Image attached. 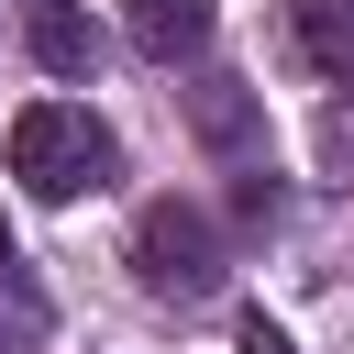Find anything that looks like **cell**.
<instances>
[{
	"label": "cell",
	"mask_w": 354,
	"mask_h": 354,
	"mask_svg": "<svg viewBox=\"0 0 354 354\" xmlns=\"http://www.w3.org/2000/svg\"><path fill=\"white\" fill-rule=\"evenodd\" d=\"M199 133H210V144H243V133H254V111H243V88H232V77H210V88H199Z\"/></svg>",
	"instance_id": "cell-6"
},
{
	"label": "cell",
	"mask_w": 354,
	"mask_h": 354,
	"mask_svg": "<svg viewBox=\"0 0 354 354\" xmlns=\"http://www.w3.org/2000/svg\"><path fill=\"white\" fill-rule=\"evenodd\" d=\"M243 354H299V343H288V332H277V321L254 310V321H243Z\"/></svg>",
	"instance_id": "cell-7"
},
{
	"label": "cell",
	"mask_w": 354,
	"mask_h": 354,
	"mask_svg": "<svg viewBox=\"0 0 354 354\" xmlns=\"http://www.w3.org/2000/svg\"><path fill=\"white\" fill-rule=\"evenodd\" d=\"M122 22H133V44L155 66H177V55L210 44V0H122Z\"/></svg>",
	"instance_id": "cell-3"
},
{
	"label": "cell",
	"mask_w": 354,
	"mask_h": 354,
	"mask_svg": "<svg viewBox=\"0 0 354 354\" xmlns=\"http://www.w3.org/2000/svg\"><path fill=\"white\" fill-rule=\"evenodd\" d=\"M0 277H11V232H0Z\"/></svg>",
	"instance_id": "cell-8"
},
{
	"label": "cell",
	"mask_w": 354,
	"mask_h": 354,
	"mask_svg": "<svg viewBox=\"0 0 354 354\" xmlns=\"http://www.w3.org/2000/svg\"><path fill=\"white\" fill-rule=\"evenodd\" d=\"M133 277H144L155 299H210V288H221V232H210V210L155 199V210L133 221Z\"/></svg>",
	"instance_id": "cell-2"
},
{
	"label": "cell",
	"mask_w": 354,
	"mask_h": 354,
	"mask_svg": "<svg viewBox=\"0 0 354 354\" xmlns=\"http://www.w3.org/2000/svg\"><path fill=\"white\" fill-rule=\"evenodd\" d=\"M33 55H44L55 77H88V66H100V22H88L77 0H33Z\"/></svg>",
	"instance_id": "cell-4"
},
{
	"label": "cell",
	"mask_w": 354,
	"mask_h": 354,
	"mask_svg": "<svg viewBox=\"0 0 354 354\" xmlns=\"http://www.w3.org/2000/svg\"><path fill=\"white\" fill-rule=\"evenodd\" d=\"M11 177H22L33 199H77V188H100V177H111V122L77 111V100H33V111L11 122Z\"/></svg>",
	"instance_id": "cell-1"
},
{
	"label": "cell",
	"mask_w": 354,
	"mask_h": 354,
	"mask_svg": "<svg viewBox=\"0 0 354 354\" xmlns=\"http://www.w3.org/2000/svg\"><path fill=\"white\" fill-rule=\"evenodd\" d=\"M299 55L332 88H354V0H299Z\"/></svg>",
	"instance_id": "cell-5"
}]
</instances>
